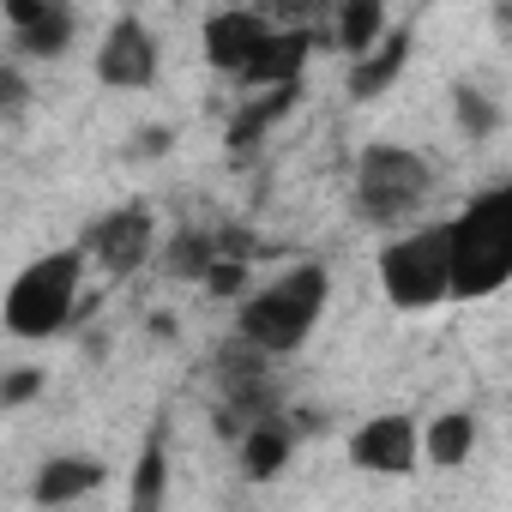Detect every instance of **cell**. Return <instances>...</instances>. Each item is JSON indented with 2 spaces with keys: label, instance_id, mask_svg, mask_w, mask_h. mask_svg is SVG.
I'll use <instances>...</instances> for the list:
<instances>
[{
  "label": "cell",
  "instance_id": "cell-9",
  "mask_svg": "<svg viewBox=\"0 0 512 512\" xmlns=\"http://www.w3.org/2000/svg\"><path fill=\"white\" fill-rule=\"evenodd\" d=\"M266 37H272V19H266V13L223 7V13H211V19H205V61H211L217 73L241 79V73H247V61H253V49H260Z\"/></svg>",
  "mask_w": 512,
  "mask_h": 512
},
{
  "label": "cell",
  "instance_id": "cell-16",
  "mask_svg": "<svg viewBox=\"0 0 512 512\" xmlns=\"http://www.w3.org/2000/svg\"><path fill=\"white\" fill-rule=\"evenodd\" d=\"M296 97H302V85H284V91H260V97H247L241 109H235V121H229V145L235 151H253L260 145L290 109H296Z\"/></svg>",
  "mask_w": 512,
  "mask_h": 512
},
{
  "label": "cell",
  "instance_id": "cell-19",
  "mask_svg": "<svg viewBox=\"0 0 512 512\" xmlns=\"http://www.w3.org/2000/svg\"><path fill=\"white\" fill-rule=\"evenodd\" d=\"M211 260H217V241L205 229H175V241L163 247V272L181 278V284H199Z\"/></svg>",
  "mask_w": 512,
  "mask_h": 512
},
{
  "label": "cell",
  "instance_id": "cell-5",
  "mask_svg": "<svg viewBox=\"0 0 512 512\" xmlns=\"http://www.w3.org/2000/svg\"><path fill=\"white\" fill-rule=\"evenodd\" d=\"M380 290L404 314H428L434 302L452 296V266H446V223H422L398 241L380 247Z\"/></svg>",
  "mask_w": 512,
  "mask_h": 512
},
{
  "label": "cell",
  "instance_id": "cell-13",
  "mask_svg": "<svg viewBox=\"0 0 512 512\" xmlns=\"http://www.w3.org/2000/svg\"><path fill=\"white\" fill-rule=\"evenodd\" d=\"M296 422L284 416V410H272V416H260V422H247L241 428V470L253 476V482H272L284 464H290V452H296Z\"/></svg>",
  "mask_w": 512,
  "mask_h": 512
},
{
  "label": "cell",
  "instance_id": "cell-7",
  "mask_svg": "<svg viewBox=\"0 0 512 512\" xmlns=\"http://www.w3.org/2000/svg\"><path fill=\"white\" fill-rule=\"evenodd\" d=\"M97 79L109 91H145L157 79V37L145 31V19H133V13L109 19V31L97 43Z\"/></svg>",
  "mask_w": 512,
  "mask_h": 512
},
{
  "label": "cell",
  "instance_id": "cell-8",
  "mask_svg": "<svg viewBox=\"0 0 512 512\" xmlns=\"http://www.w3.org/2000/svg\"><path fill=\"white\" fill-rule=\"evenodd\" d=\"M422 452V428L410 416H368L350 434V464L368 476H410Z\"/></svg>",
  "mask_w": 512,
  "mask_h": 512
},
{
  "label": "cell",
  "instance_id": "cell-3",
  "mask_svg": "<svg viewBox=\"0 0 512 512\" xmlns=\"http://www.w3.org/2000/svg\"><path fill=\"white\" fill-rule=\"evenodd\" d=\"M79 284H85V253L55 247L43 260H31L7 296H0V326L13 338H55L79 320Z\"/></svg>",
  "mask_w": 512,
  "mask_h": 512
},
{
  "label": "cell",
  "instance_id": "cell-25",
  "mask_svg": "<svg viewBox=\"0 0 512 512\" xmlns=\"http://www.w3.org/2000/svg\"><path fill=\"white\" fill-rule=\"evenodd\" d=\"M151 332H157V338H169V332H181V320H169V314H151Z\"/></svg>",
  "mask_w": 512,
  "mask_h": 512
},
{
  "label": "cell",
  "instance_id": "cell-24",
  "mask_svg": "<svg viewBox=\"0 0 512 512\" xmlns=\"http://www.w3.org/2000/svg\"><path fill=\"white\" fill-rule=\"evenodd\" d=\"M163 145H169V127H145V133H139V145H133V151H139V157H157V151H163Z\"/></svg>",
  "mask_w": 512,
  "mask_h": 512
},
{
  "label": "cell",
  "instance_id": "cell-20",
  "mask_svg": "<svg viewBox=\"0 0 512 512\" xmlns=\"http://www.w3.org/2000/svg\"><path fill=\"white\" fill-rule=\"evenodd\" d=\"M452 115H458L464 139H488V133L500 127V103H494L488 91H476V85H458V91H452Z\"/></svg>",
  "mask_w": 512,
  "mask_h": 512
},
{
  "label": "cell",
  "instance_id": "cell-12",
  "mask_svg": "<svg viewBox=\"0 0 512 512\" xmlns=\"http://www.w3.org/2000/svg\"><path fill=\"white\" fill-rule=\"evenodd\" d=\"M109 482V464L103 458H85V452H55V458H43V470L31 476V500L37 506H73V500H85V494H97Z\"/></svg>",
  "mask_w": 512,
  "mask_h": 512
},
{
  "label": "cell",
  "instance_id": "cell-21",
  "mask_svg": "<svg viewBox=\"0 0 512 512\" xmlns=\"http://www.w3.org/2000/svg\"><path fill=\"white\" fill-rule=\"evenodd\" d=\"M43 368H7L0 374V410H19V404H37L43 398Z\"/></svg>",
  "mask_w": 512,
  "mask_h": 512
},
{
  "label": "cell",
  "instance_id": "cell-2",
  "mask_svg": "<svg viewBox=\"0 0 512 512\" xmlns=\"http://www.w3.org/2000/svg\"><path fill=\"white\" fill-rule=\"evenodd\" d=\"M446 266H452V296L464 302L494 296L512 278V193L506 187L476 193L446 223Z\"/></svg>",
  "mask_w": 512,
  "mask_h": 512
},
{
  "label": "cell",
  "instance_id": "cell-17",
  "mask_svg": "<svg viewBox=\"0 0 512 512\" xmlns=\"http://www.w3.org/2000/svg\"><path fill=\"white\" fill-rule=\"evenodd\" d=\"M380 37H386V7H380V0H344V7L332 13V43L350 61H362Z\"/></svg>",
  "mask_w": 512,
  "mask_h": 512
},
{
  "label": "cell",
  "instance_id": "cell-14",
  "mask_svg": "<svg viewBox=\"0 0 512 512\" xmlns=\"http://www.w3.org/2000/svg\"><path fill=\"white\" fill-rule=\"evenodd\" d=\"M404 67H410V37H404V31H386L362 61H350V97H356V103H368V97L392 91Z\"/></svg>",
  "mask_w": 512,
  "mask_h": 512
},
{
  "label": "cell",
  "instance_id": "cell-11",
  "mask_svg": "<svg viewBox=\"0 0 512 512\" xmlns=\"http://www.w3.org/2000/svg\"><path fill=\"white\" fill-rule=\"evenodd\" d=\"M308 55H314V31H278V25H272V37L253 49V61H247V73H241V85H253V91H284V85H302Z\"/></svg>",
  "mask_w": 512,
  "mask_h": 512
},
{
  "label": "cell",
  "instance_id": "cell-18",
  "mask_svg": "<svg viewBox=\"0 0 512 512\" xmlns=\"http://www.w3.org/2000/svg\"><path fill=\"white\" fill-rule=\"evenodd\" d=\"M163 500H169V452H163V434H151L127 482V512H163Z\"/></svg>",
  "mask_w": 512,
  "mask_h": 512
},
{
  "label": "cell",
  "instance_id": "cell-1",
  "mask_svg": "<svg viewBox=\"0 0 512 512\" xmlns=\"http://www.w3.org/2000/svg\"><path fill=\"white\" fill-rule=\"evenodd\" d=\"M326 296H332V272H326L320 260L290 266V272L272 278L260 296L241 302L235 338H241L247 350H260L266 362H272V356H290V350H302V338H308L314 320L326 314Z\"/></svg>",
  "mask_w": 512,
  "mask_h": 512
},
{
  "label": "cell",
  "instance_id": "cell-4",
  "mask_svg": "<svg viewBox=\"0 0 512 512\" xmlns=\"http://www.w3.org/2000/svg\"><path fill=\"white\" fill-rule=\"evenodd\" d=\"M434 193V169L410 145H368L356 163V211L374 229H398Z\"/></svg>",
  "mask_w": 512,
  "mask_h": 512
},
{
  "label": "cell",
  "instance_id": "cell-22",
  "mask_svg": "<svg viewBox=\"0 0 512 512\" xmlns=\"http://www.w3.org/2000/svg\"><path fill=\"white\" fill-rule=\"evenodd\" d=\"M199 284H205V296L229 302V296H241V290H247V260H211Z\"/></svg>",
  "mask_w": 512,
  "mask_h": 512
},
{
  "label": "cell",
  "instance_id": "cell-15",
  "mask_svg": "<svg viewBox=\"0 0 512 512\" xmlns=\"http://www.w3.org/2000/svg\"><path fill=\"white\" fill-rule=\"evenodd\" d=\"M476 440H482V422H476L470 410H440V416L422 428V458L440 464V470H458V464H470Z\"/></svg>",
  "mask_w": 512,
  "mask_h": 512
},
{
  "label": "cell",
  "instance_id": "cell-23",
  "mask_svg": "<svg viewBox=\"0 0 512 512\" xmlns=\"http://www.w3.org/2000/svg\"><path fill=\"white\" fill-rule=\"evenodd\" d=\"M25 103H31V79H25L13 61H0V121L25 115Z\"/></svg>",
  "mask_w": 512,
  "mask_h": 512
},
{
  "label": "cell",
  "instance_id": "cell-6",
  "mask_svg": "<svg viewBox=\"0 0 512 512\" xmlns=\"http://www.w3.org/2000/svg\"><path fill=\"white\" fill-rule=\"evenodd\" d=\"M79 253H85V260H97L109 278H133L151 253H157V217L145 205H115V211H103L85 229Z\"/></svg>",
  "mask_w": 512,
  "mask_h": 512
},
{
  "label": "cell",
  "instance_id": "cell-10",
  "mask_svg": "<svg viewBox=\"0 0 512 512\" xmlns=\"http://www.w3.org/2000/svg\"><path fill=\"white\" fill-rule=\"evenodd\" d=\"M7 25L19 31V55L31 61H55L73 43V7L55 0H7Z\"/></svg>",
  "mask_w": 512,
  "mask_h": 512
}]
</instances>
